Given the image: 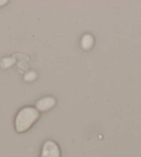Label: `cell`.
I'll return each instance as SVG.
<instances>
[{
    "label": "cell",
    "mask_w": 141,
    "mask_h": 157,
    "mask_svg": "<svg viewBox=\"0 0 141 157\" xmlns=\"http://www.w3.org/2000/svg\"><path fill=\"white\" fill-rule=\"evenodd\" d=\"M2 62H3V63H2V64H4V67H5V68H7V67L12 66L13 64L15 63V60L13 58H5L3 59V60H2Z\"/></svg>",
    "instance_id": "obj_6"
},
{
    "label": "cell",
    "mask_w": 141,
    "mask_h": 157,
    "mask_svg": "<svg viewBox=\"0 0 141 157\" xmlns=\"http://www.w3.org/2000/svg\"><path fill=\"white\" fill-rule=\"evenodd\" d=\"M93 44V37L90 34H86L82 39V47L85 50H89Z\"/></svg>",
    "instance_id": "obj_4"
},
{
    "label": "cell",
    "mask_w": 141,
    "mask_h": 157,
    "mask_svg": "<svg viewBox=\"0 0 141 157\" xmlns=\"http://www.w3.org/2000/svg\"><path fill=\"white\" fill-rule=\"evenodd\" d=\"M56 101L53 97H45L40 99L36 103V108L40 112H46L55 106Z\"/></svg>",
    "instance_id": "obj_3"
},
{
    "label": "cell",
    "mask_w": 141,
    "mask_h": 157,
    "mask_svg": "<svg viewBox=\"0 0 141 157\" xmlns=\"http://www.w3.org/2000/svg\"><path fill=\"white\" fill-rule=\"evenodd\" d=\"M7 1H0V6H3V5L6 4V3H7Z\"/></svg>",
    "instance_id": "obj_7"
},
{
    "label": "cell",
    "mask_w": 141,
    "mask_h": 157,
    "mask_svg": "<svg viewBox=\"0 0 141 157\" xmlns=\"http://www.w3.org/2000/svg\"><path fill=\"white\" fill-rule=\"evenodd\" d=\"M40 117L38 110L33 107H26L18 112L15 118V124L16 131L22 133L31 128Z\"/></svg>",
    "instance_id": "obj_1"
},
{
    "label": "cell",
    "mask_w": 141,
    "mask_h": 157,
    "mask_svg": "<svg viewBox=\"0 0 141 157\" xmlns=\"http://www.w3.org/2000/svg\"><path fill=\"white\" fill-rule=\"evenodd\" d=\"M60 150L53 140H47L43 145L40 157H60Z\"/></svg>",
    "instance_id": "obj_2"
},
{
    "label": "cell",
    "mask_w": 141,
    "mask_h": 157,
    "mask_svg": "<svg viewBox=\"0 0 141 157\" xmlns=\"http://www.w3.org/2000/svg\"><path fill=\"white\" fill-rule=\"evenodd\" d=\"M36 78V73L35 71H30L28 74H26L25 75V76H24V80L28 81V82H31V81H33Z\"/></svg>",
    "instance_id": "obj_5"
}]
</instances>
